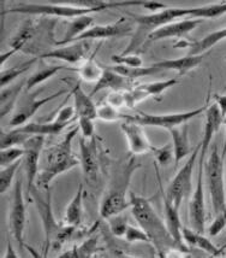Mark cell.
<instances>
[{"label": "cell", "mask_w": 226, "mask_h": 258, "mask_svg": "<svg viewBox=\"0 0 226 258\" xmlns=\"http://www.w3.org/2000/svg\"><path fill=\"white\" fill-rule=\"evenodd\" d=\"M145 2H90V3H20L16 6L4 10L2 15L23 14L38 15V16L58 17V18H77L85 15L94 14L115 9L118 6L143 5Z\"/></svg>", "instance_id": "obj_1"}, {"label": "cell", "mask_w": 226, "mask_h": 258, "mask_svg": "<svg viewBox=\"0 0 226 258\" xmlns=\"http://www.w3.org/2000/svg\"><path fill=\"white\" fill-rule=\"evenodd\" d=\"M140 168L141 164L136 162V156L133 155L119 161L113 168L107 189L100 204V216L103 220L111 219L130 209V193H128V189L134 173Z\"/></svg>", "instance_id": "obj_2"}, {"label": "cell", "mask_w": 226, "mask_h": 258, "mask_svg": "<svg viewBox=\"0 0 226 258\" xmlns=\"http://www.w3.org/2000/svg\"><path fill=\"white\" fill-rule=\"evenodd\" d=\"M130 210L139 227L147 233L159 258H164L171 248H179L167 229L165 220L159 216L149 199L130 192ZM182 250V248H181Z\"/></svg>", "instance_id": "obj_3"}, {"label": "cell", "mask_w": 226, "mask_h": 258, "mask_svg": "<svg viewBox=\"0 0 226 258\" xmlns=\"http://www.w3.org/2000/svg\"><path fill=\"white\" fill-rule=\"evenodd\" d=\"M78 125L71 128L64 135V138L59 143L53 145L46 151L45 163L40 170L38 180H36V187L41 191H48L51 182L57 179L59 175L81 164L79 157L72 151V141L78 134Z\"/></svg>", "instance_id": "obj_4"}, {"label": "cell", "mask_w": 226, "mask_h": 258, "mask_svg": "<svg viewBox=\"0 0 226 258\" xmlns=\"http://www.w3.org/2000/svg\"><path fill=\"white\" fill-rule=\"evenodd\" d=\"M28 197H30L32 201L34 202L36 210H38L40 219H41L42 227H44V253L48 254V251L51 248L53 251H58L59 248H62L66 241L70 240V238L75 234L77 228L65 226L56 219L53 214V208H52V193L50 189L46 191V196L44 197L41 195V189L34 187L30 191Z\"/></svg>", "instance_id": "obj_5"}, {"label": "cell", "mask_w": 226, "mask_h": 258, "mask_svg": "<svg viewBox=\"0 0 226 258\" xmlns=\"http://www.w3.org/2000/svg\"><path fill=\"white\" fill-rule=\"evenodd\" d=\"M206 170V186L212 202L213 215L226 213V189L224 180V158L219 152V146L213 145L210 153L204 164Z\"/></svg>", "instance_id": "obj_6"}, {"label": "cell", "mask_w": 226, "mask_h": 258, "mask_svg": "<svg viewBox=\"0 0 226 258\" xmlns=\"http://www.w3.org/2000/svg\"><path fill=\"white\" fill-rule=\"evenodd\" d=\"M209 105V97L207 98L204 105L197 107L195 110L190 111H183V112H172V113H160V115H154V113H146L139 112L136 115H127L125 121L133 122L141 127H153V128H161L171 131L181 127V125L188 124L189 121L192 118L197 117V116L202 115L206 112L207 107Z\"/></svg>", "instance_id": "obj_7"}, {"label": "cell", "mask_w": 226, "mask_h": 258, "mask_svg": "<svg viewBox=\"0 0 226 258\" xmlns=\"http://www.w3.org/2000/svg\"><path fill=\"white\" fill-rule=\"evenodd\" d=\"M201 151V141L197 144V146L192 150L190 157L188 161L184 163V165L179 169L178 173L175 175L172 180H171L169 187H167L165 192V196L170 199L171 203L177 209L181 208L183 201L189 193L191 192L192 187V173H194L195 163L196 158L200 156Z\"/></svg>", "instance_id": "obj_8"}, {"label": "cell", "mask_w": 226, "mask_h": 258, "mask_svg": "<svg viewBox=\"0 0 226 258\" xmlns=\"http://www.w3.org/2000/svg\"><path fill=\"white\" fill-rule=\"evenodd\" d=\"M27 222V208L22 189V182L20 179L15 181L14 193H12L10 209H9V229L12 236L22 250L26 247L24 242V228Z\"/></svg>", "instance_id": "obj_9"}, {"label": "cell", "mask_w": 226, "mask_h": 258, "mask_svg": "<svg viewBox=\"0 0 226 258\" xmlns=\"http://www.w3.org/2000/svg\"><path fill=\"white\" fill-rule=\"evenodd\" d=\"M133 17L137 26L142 29V35L147 38L154 30L175 22L177 18H190V8H167L155 14L133 15Z\"/></svg>", "instance_id": "obj_10"}, {"label": "cell", "mask_w": 226, "mask_h": 258, "mask_svg": "<svg viewBox=\"0 0 226 258\" xmlns=\"http://www.w3.org/2000/svg\"><path fill=\"white\" fill-rule=\"evenodd\" d=\"M68 90H60L56 92V93L51 94V96L44 98H38L39 92H36V93H33L32 96L23 98L22 103L18 104L14 115H12L10 121H9V127L15 129L28 124L29 119L34 117L35 113L38 112L42 106L51 103V101L57 99V98H59L60 96H63V94L68 93Z\"/></svg>", "instance_id": "obj_11"}, {"label": "cell", "mask_w": 226, "mask_h": 258, "mask_svg": "<svg viewBox=\"0 0 226 258\" xmlns=\"http://www.w3.org/2000/svg\"><path fill=\"white\" fill-rule=\"evenodd\" d=\"M45 144V137L34 135L29 138L22 146L24 149L23 165L27 179V195H29L34 187H36L40 173V157L42 153V147Z\"/></svg>", "instance_id": "obj_12"}, {"label": "cell", "mask_w": 226, "mask_h": 258, "mask_svg": "<svg viewBox=\"0 0 226 258\" xmlns=\"http://www.w3.org/2000/svg\"><path fill=\"white\" fill-rule=\"evenodd\" d=\"M204 164L203 163L198 164L196 187L192 191L190 202H189V221H190L191 228L200 233H204V225H206V198H204L203 186Z\"/></svg>", "instance_id": "obj_13"}, {"label": "cell", "mask_w": 226, "mask_h": 258, "mask_svg": "<svg viewBox=\"0 0 226 258\" xmlns=\"http://www.w3.org/2000/svg\"><path fill=\"white\" fill-rule=\"evenodd\" d=\"M79 161L85 180L90 183H95L99 177V146L96 138L93 139H79Z\"/></svg>", "instance_id": "obj_14"}, {"label": "cell", "mask_w": 226, "mask_h": 258, "mask_svg": "<svg viewBox=\"0 0 226 258\" xmlns=\"http://www.w3.org/2000/svg\"><path fill=\"white\" fill-rule=\"evenodd\" d=\"M131 33H133V27L130 26V23L124 17H121L113 23L93 26L84 34H82L79 38L76 39L75 42L111 38H124V36L130 35Z\"/></svg>", "instance_id": "obj_15"}, {"label": "cell", "mask_w": 226, "mask_h": 258, "mask_svg": "<svg viewBox=\"0 0 226 258\" xmlns=\"http://www.w3.org/2000/svg\"><path fill=\"white\" fill-rule=\"evenodd\" d=\"M121 131L123 132L128 144V149H129L131 155L141 156L153 152L155 146L149 141L147 134L141 125L124 121L121 124Z\"/></svg>", "instance_id": "obj_16"}, {"label": "cell", "mask_w": 226, "mask_h": 258, "mask_svg": "<svg viewBox=\"0 0 226 258\" xmlns=\"http://www.w3.org/2000/svg\"><path fill=\"white\" fill-rule=\"evenodd\" d=\"M204 115H206V119H204L203 137L202 140H201V151L200 156H198V164L200 163H203V164L206 163L207 153H208L210 144L213 143V138H214L216 132L220 129L222 122L225 121L224 117L221 116L220 110H219L215 103H209Z\"/></svg>", "instance_id": "obj_17"}, {"label": "cell", "mask_w": 226, "mask_h": 258, "mask_svg": "<svg viewBox=\"0 0 226 258\" xmlns=\"http://www.w3.org/2000/svg\"><path fill=\"white\" fill-rule=\"evenodd\" d=\"M203 20H196V18H187V20L175 21V22L166 24L147 36V42L161 41V40L183 38L190 34L192 30L196 29Z\"/></svg>", "instance_id": "obj_18"}, {"label": "cell", "mask_w": 226, "mask_h": 258, "mask_svg": "<svg viewBox=\"0 0 226 258\" xmlns=\"http://www.w3.org/2000/svg\"><path fill=\"white\" fill-rule=\"evenodd\" d=\"M87 52L88 41H77L46 52L39 59H58L68 64H81L85 60Z\"/></svg>", "instance_id": "obj_19"}, {"label": "cell", "mask_w": 226, "mask_h": 258, "mask_svg": "<svg viewBox=\"0 0 226 258\" xmlns=\"http://www.w3.org/2000/svg\"><path fill=\"white\" fill-rule=\"evenodd\" d=\"M226 40V27L220 28L214 32L207 34L203 38L195 40V41H185L181 40L177 44L173 45L175 48H187L189 56H203L207 51L213 48L214 46L220 44L221 41Z\"/></svg>", "instance_id": "obj_20"}, {"label": "cell", "mask_w": 226, "mask_h": 258, "mask_svg": "<svg viewBox=\"0 0 226 258\" xmlns=\"http://www.w3.org/2000/svg\"><path fill=\"white\" fill-rule=\"evenodd\" d=\"M160 189H161V196H163V202H164V215H165V223H166L167 229H169L170 234L172 235L173 240L177 242L179 248H182L183 251H187L188 247L185 245V242L183 241V235L182 230L183 226L181 216H179V209H177L175 205L171 203V201L165 196L163 185L160 182Z\"/></svg>", "instance_id": "obj_21"}, {"label": "cell", "mask_w": 226, "mask_h": 258, "mask_svg": "<svg viewBox=\"0 0 226 258\" xmlns=\"http://www.w3.org/2000/svg\"><path fill=\"white\" fill-rule=\"evenodd\" d=\"M71 94L74 97V106L76 110V116L77 118L87 117L91 119H96L97 115V105H95L91 97L88 93H85L82 88L81 81L76 82L71 90Z\"/></svg>", "instance_id": "obj_22"}, {"label": "cell", "mask_w": 226, "mask_h": 258, "mask_svg": "<svg viewBox=\"0 0 226 258\" xmlns=\"http://www.w3.org/2000/svg\"><path fill=\"white\" fill-rule=\"evenodd\" d=\"M203 62V56H184L181 58H175V59H164L159 60L157 63H153L158 69L163 70H172L176 72L179 76L188 74L191 70L196 69L201 63Z\"/></svg>", "instance_id": "obj_23"}, {"label": "cell", "mask_w": 226, "mask_h": 258, "mask_svg": "<svg viewBox=\"0 0 226 258\" xmlns=\"http://www.w3.org/2000/svg\"><path fill=\"white\" fill-rule=\"evenodd\" d=\"M84 186L83 183L78 186L77 192L72 197L71 201L69 202L68 207L65 209L63 217V223L65 226L77 227L81 225L82 220H83V198H84Z\"/></svg>", "instance_id": "obj_24"}, {"label": "cell", "mask_w": 226, "mask_h": 258, "mask_svg": "<svg viewBox=\"0 0 226 258\" xmlns=\"http://www.w3.org/2000/svg\"><path fill=\"white\" fill-rule=\"evenodd\" d=\"M182 235L185 245L202 250L204 252L209 253L210 256H219L222 253L221 248L214 245V242H212L209 238L204 236L203 233L197 232L192 228H188V227H183Z\"/></svg>", "instance_id": "obj_25"}, {"label": "cell", "mask_w": 226, "mask_h": 258, "mask_svg": "<svg viewBox=\"0 0 226 258\" xmlns=\"http://www.w3.org/2000/svg\"><path fill=\"white\" fill-rule=\"evenodd\" d=\"M171 138H172L173 155H175L176 165L183 161L187 156L191 155V147L189 143V127L188 124L181 125V127L171 129Z\"/></svg>", "instance_id": "obj_26"}, {"label": "cell", "mask_w": 226, "mask_h": 258, "mask_svg": "<svg viewBox=\"0 0 226 258\" xmlns=\"http://www.w3.org/2000/svg\"><path fill=\"white\" fill-rule=\"evenodd\" d=\"M131 84V80H128L123 78L122 75H119L116 72H113L109 68H105V72L101 79L96 82V85L94 86L93 91L90 92L89 96L93 97L95 96L97 92L103 91V90H111V91H127L128 86Z\"/></svg>", "instance_id": "obj_27"}, {"label": "cell", "mask_w": 226, "mask_h": 258, "mask_svg": "<svg viewBox=\"0 0 226 258\" xmlns=\"http://www.w3.org/2000/svg\"><path fill=\"white\" fill-rule=\"evenodd\" d=\"M93 23L94 18L90 15H85V16H81L71 20L68 24V27H66L63 39L57 42V46H64L75 42L76 39L79 38L82 34H84L88 29L93 27Z\"/></svg>", "instance_id": "obj_28"}, {"label": "cell", "mask_w": 226, "mask_h": 258, "mask_svg": "<svg viewBox=\"0 0 226 258\" xmlns=\"http://www.w3.org/2000/svg\"><path fill=\"white\" fill-rule=\"evenodd\" d=\"M99 250V241L96 236H89L81 245H75L74 247L59 254L57 258H94Z\"/></svg>", "instance_id": "obj_29"}, {"label": "cell", "mask_w": 226, "mask_h": 258, "mask_svg": "<svg viewBox=\"0 0 226 258\" xmlns=\"http://www.w3.org/2000/svg\"><path fill=\"white\" fill-rule=\"evenodd\" d=\"M70 69V70H76V68H69L65 66H60V64H54V66H44L42 68H39L35 73H33L29 76L28 80L26 82V90L30 91L36 86L44 84L45 81H47L48 79L53 78L54 75H57L58 73L62 72V70Z\"/></svg>", "instance_id": "obj_30"}, {"label": "cell", "mask_w": 226, "mask_h": 258, "mask_svg": "<svg viewBox=\"0 0 226 258\" xmlns=\"http://www.w3.org/2000/svg\"><path fill=\"white\" fill-rule=\"evenodd\" d=\"M68 127V124L57 123L54 121L45 122V123H38V122H29L28 124L20 127L23 133L29 134L30 137L40 135V137H46V135H57L60 132Z\"/></svg>", "instance_id": "obj_31"}, {"label": "cell", "mask_w": 226, "mask_h": 258, "mask_svg": "<svg viewBox=\"0 0 226 258\" xmlns=\"http://www.w3.org/2000/svg\"><path fill=\"white\" fill-rule=\"evenodd\" d=\"M76 72L78 73L79 79L87 82H97L105 72V68H102L99 63L95 62V53L93 56L83 60L76 68Z\"/></svg>", "instance_id": "obj_32"}, {"label": "cell", "mask_w": 226, "mask_h": 258, "mask_svg": "<svg viewBox=\"0 0 226 258\" xmlns=\"http://www.w3.org/2000/svg\"><path fill=\"white\" fill-rule=\"evenodd\" d=\"M224 15H226V2L190 8V18L196 20H218Z\"/></svg>", "instance_id": "obj_33"}, {"label": "cell", "mask_w": 226, "mask_h": 258, "mask_svg": "<svg viewBox=\"0 0 226 258\" xmlns=\"http://www.w3.org/2000/svg\"><path fill=\"white\" fill-rule=\"evenodd\" d=\"M27 81H21L17 85L10 86V87L2 88V117H5L8 113L11 112L14 106L16 105L18 97L23 90V86H26Z\"/></svg>", "instance_id": "obj_34"}, {"label": "cell", "mask_w": 226, "mask_h": 258, "mask_svg": "<svg viewBox=\"0 0 226 258\" xmlns=\"http://www.w3.org/2000/svg\"><path fill=\"white\" fill-rule=\"evenodd\" d=\"M109 69H112L113 72H116L119 75H122L123 78L128 79V80H134V79H139V78H143V76H149V75H154V74L160 73L161 70L155 68L154 66H148V67H141V68H131V67H125V66H113L108 67Z\"/></svg>", "instance_id": "obj_35"}, {"label": "cell", "mask_w": 226, "mask_h": 258, "mask_svg": "<svg viewBox=\"0 0 226 258\" xmlns=\"http://www.w3.org/2000/svg\"><path fill=\"white\" fill-rule=\"evenodd\" d=\"M39 60V57H34L33 59L27 60L22 64H18V66H15L12 68H9V69H2V74H0V85H2V88L8 87L10 82L16 80L18 76H21L22 74H24L26 72L32 68V66L34 63H36Z\"/></svg>", "instance_id": "obj_36"}, {"label": "cell", "mask_w": 226, "mask_h": 258, "mask_svg": "<svg viewBox=\"0 0 226 258\" xmlns=\"http://www.w3.org/2000/svg\"><path fill=\"white\" fill-rule=\"evenodd\" d=\"M178 80L177 79H167V80H160V81H153V82H147V84H141L139 85L140 88L143 90L147 93L148 98H160L163 96L165 91L170 90L171 87L176 86L178 84Z\"/></svg>", "instance_id": "obj_37"}, {"label": "cell", "mask_w": 226, "mask_h": 258, "mask_svg": "<svg viewBox=\"0 0 226 258\" xmlns=\"http://www.w3.org/2000/svg\"><path fill=\"white\" fill-rule=\"evenodd\" d=\"M29 134L23 133L20 128L11 129L9 132H2V149L14 146H23L24 143L29 139Z\"/></svg>", "instance_id": "obj_38"}, {"label": "cell", "mask_w": 226, "mask_h": 258, "mask_svg": "<svg viewBox=\"0 0 226 258\" xmlns=\"http://www.w3.org/2000/svg\"><path fill=\"white\" fill-rule=\"evenodd\" d=\"M22 163L23 159H21V161L9 165V167L2 168V170H0V193L2 195L8 192L9 188L12 186V181H14L15 175H16L17 170L20 169Z\"/></svg>", "instance_id": "obj_39"}, {"label": "cell", "mask_w": 226, "mask_h": 258, "mask_svg": "<svg viewBox=\"0 0 226 258\" xmlns=\"http://www.w3.org/2000/svg\"><path fill=\"white\" fill-rule=\"evenodd\" d=\"M24 157V149L22 146L8 147V149H2L0 151V165L2 168L9 167Z\"/></svg>", "instance_id": "obj_40"}, {"label": "cell", "mask_w": 226, "mask_h": 258, "mask_svg": "<svg viewBox=\"0 0 226 258\" xmlns=\"http://www.w3.org/2000/svg\"><path fill=\"white\" fill-rule=\"evenodd\" d=\"M125 117H127V115L121 113L118 111V109H116V107H113L107 103L101 104V105L97 106V115H96L97 119H101V121H105V122H118V121L124 122Z\"/></svg>", "instance_id": "obj_41"}, {"label": "cell", "mask_w": 226, "mask_h": 258, "mask_svg": "<svg viewBox=\"0 0 226 258\" xmlns=\"http://www.w3.org/2000/svg\"><path fill=\"white\" fill-rule=\"evenodd\" d=\"M152 153L155 158V163L160 164L161 167L169 165L171 161L175 159L172 144H169V145H164L160 147H154V150H153Z\"/></svg>", "instance_id": "obj_42"}, {"label": "cell", "mask_w": 226, "mask_h": 258, "mask_svg": "<svg viewBox=\"0 0 226 258\" xmlns=\"http://www.w3.org/2000/svg\"><path fill=\"white\" fill-rule=\"evenodd\" d=\"M124 240L129 244H133V242H145V244H152L151 239L147 235V233L143 230L141 227L131 226L129 225L127 228V232H125Z\"/></svg>", "instance_id": "obj_43"}, {"label": "cell", "mask_w": 226, "mask_h": 258, "mask_svg": "<svg viewBox=\"0 0 226 258\" xmlns=\"http://www.w3.org/2000/svg\"><path fill=\"white\" fill-rule=\"evenodd\" d=\"M112 62L116 66H125L131 68H141L143 67V60L139 54L134 53H123V54H113Z\"/></svg>", "instance_id": "obj_44"}, {"label": "cell", "mask_w": 226, "mask_h": 258, "mask_svg": "<svg viewBox=\"0 0 226 258\" xmlns=\"http://www.w3.org/2000/svg\"><path fill=\"white\" fill-rule=\"evenodd\" d=\"M107 223H108V227H109V230H111V233L113 235L116 236V238H119V239H123L124 235H125V232H127V228L128 226H129V223H128V221L123 215H117V216H113L111 219L107 220Z\"/></svg>", "instance_id": "obj_45"}, {"label": "cell", "mask_w": 226, "mask_h": 258, "mask_svg": "<svg viewBox=\"0 0 226 258\" xmlns=\"http://www.w3.org/2000/svg\"><path fill=\"white\" fill-rule=\"evenodd\" d=\"M76 117H77V116H76L75 106L74 105H66L59 110V112L57 113V116L52 119V121L57 122V123L69 125Z\"/></svg>", "instance_id": "obj_46"}, {"label": "cell", "mask_w": 226, "mask_h": 258, "mask_svg": "<svg viewBox=\"0 0 226 258\" xmlns=\"http://www.w3.org/2000/svg\"><path fill=\"white\" fill-rule=\"evenodd\" d=\"M78 128L79 132H81L82 138H84V139H93V138H95L94 119L87 117L78 118Z\"/></svg>", "instance_id": "obj_47"}, {"label": "cell", "mask_w": 226, "mask_h": 258, "mask_svg": "<svg viewBox=\"0 0 226 258\" xmlns=\"http://www.w3.org/2000/svg\"><path fill=\"white\" fill-rule=\"evenodd\" d=\"M225 227H226V213L214 217L212 225H210L208 228V234L210 236L219 235L222 230H224Z\"/></svg>", "instance_id": "obj_48"}, {"label": "cell", "mask_w": 226, "mask_h": 258, "mask_svg": "<svg viewBox=\"0 0 226 258\" xmlns=\"http://www.w3.org/2000/svg\"><path fill=\"white\" fill-rule=\"evenodd\" d=\"M106 103L116 107V109H121V107L125 106L124 91H112L106 98Z\"/></svg>", "instance_id": "obj_49"}, {"label": "cell", "mask_w": 226, "mask_h": 258, "mask_svg": "<svg viewBox=\"0 0 226 258\" xmlns=\"http://www.w3.org/2000/svg\"><path fill=\"white\" fill-rule=\"evenodd\" d=\"M213 103L216 104V106L219 107L220 110L221 116L226 118V94H221V93H214L213 94Z\"/></svg>", "instance_id": "obj_50"}, {"label": "cell", "mask_w": 226, "mask_h": 258, "mask_svg": "<svg viewBox=\"0 0 226 258\" xmlns=\"http://www.w3.org/2000/svg\"><path fill=\"white\" fill-rule=\"evenodd\" d=\"M142 6L143 8L148 9V10L151 11V14H155V12H159L161 10H165V9H167V5L161 2H145Z\"/></svg>", "instance_id": "obj_51"}, {"label": "cell", "mask_w": 226, "mask_h": 258, "mask_svg": "<svg viewBox=\"0 0 226 258\" xmlns=\"http://www.w3.org/2000/svg\"><path fill=\"white\" fill-rule=\"evenodd\" d=\"M185 253H187V251H183L181 248H171L167 251L164 258H187Z\"/></svg>", "instance_id": "obj_52"}, {"label": "cell", "mask_w": 226, "mask_h": 258, "mask_svg": "<svg viewBox=\"0 0 226 258\" xmlns=\"http://www.w3.org/2000/svg\"><path fill=\"white\" fill-rule=\"evenodd\" d=\"M3 258H20L18 257V254L16 251H15V248L12 247L11 242L8 241V245H6V251H5V254Z\"/></svg>", "instance_id": "obj_53"}, {"label": "cell", "mask_w": 226, "mask_h": 258, "mask_svg": "<svg viewBox=\"0 0 226 258\" xmlns=\"http://www.w3.org/2000/svg\"><path fill=\"white\" fill-rule=\"evenodd\" d=\"M24 248H26V250H28V252H29L30 254H32V257H33V258H47V254H45L44 252H42V253H39L38 251L35 250V248L30 247L29 245H27V244H26V247H24Z\"/></svg>", "instance_id": "obj_54"}, {"label": "cell", "mask_w": 226, "mask_h": 258, "mask_svg": "<svg viewBox=\"0 0 226 258\" xmlns=\"http://www.w3.org/2000/svg\"><path fill=\"white\" fill-rule=\"evenodd\" d=\"M115 258H137V257L129 256V254L123 253V252H119V251H117V252L115 253Z\"/></svg>", "instance_id": "obj_55"}, {"label": "cell", "mask_w": 226, "mask_h": 258, "mask_svg": "<svg viewBox=\"0 0 226 258\" xmlns=\"http://www.w3.org/2000/svg\"><path fill=\"white\" fill-rule=\"evenodd\" d=\"M221 156H222V158H224L226 156V132H225V139H224V149H222Z\"/></svg>", "instance_id": "obj_56"}, {"label": "cell", "mask_w": 226, "mask_h": 258, "mask_svg": "<svg viewBox=\"0 0 226 258\" xmlns=\"http://www.w3.org/2000/svg\"><path fill=\"white\" fill-rule=\"evenodd\" d=\"M94 258H100V257H99V256H95V257H94Z\"/></svg>", "instance_id": "obj_57"}, {"label": "cell", "mask_w": 226, "mask_h": 258, "mask_svg": "<svg viewBox=\"0 0 226 258\" xmlns=\"http://www.w3.org/2000/svg\"><path fill=\"white\" fill-rule=\"evenodd\" d=\"M225 62H226V56H225Z\"/></svg>", "instance_id": "obj_58"}, {"label": "cell", "mask_w": 226, "mask_h": 258, "mask_svg": "<svg viewBox=\"0 0 226 258\" xmlns=\"http://www.w3.org/2000/svg\"><path fill=\"white\" fill-rule=\"evenodd\" d=\"M221 258H226V257H221Z\"/></svg>", "instance_id": "obj_59"}]
</instances>
